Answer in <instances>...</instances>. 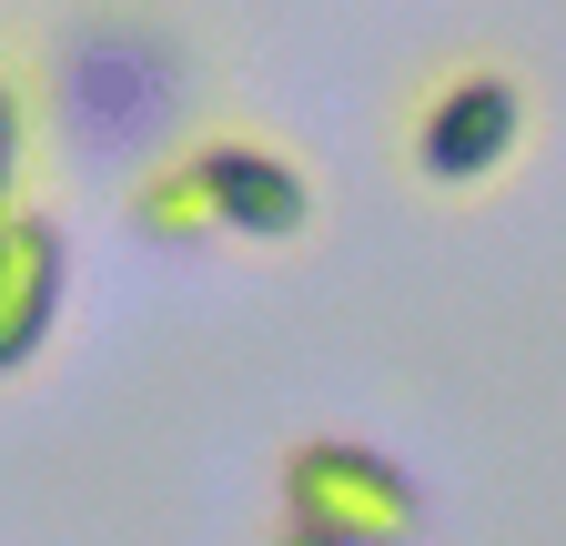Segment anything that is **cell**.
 <instances>
[{
    "label": "cell",
    "instance_id": "obj_1",
    "mask_svg": "<svg viewBox=\"0 0 566 546\" xmlns=\"http://www.w3.org/2000/svg\"><path fill=\"white\" fill-rule=\"evenodd\" d=\"M132 223L153 243H202V233H243V243H294L314 223V182L294 153L223 132V143H192L132 172Z\"/></svg>",
    "mask_w": 566,
    "mask_h": 546
},
{
    "label": "cell",
    "instance_id": "obj_4",
    "mask_svg": "<svg viewBox=\"0 0 566 546\" xmlns=\"http://www.w3.org/2000/svg\"><path fill=\"white\" fill-rule=\"evenodd\" d=\"M82 61H61V102L82 132H112V143H142L163 122V102L182 92V51L153 21H82L71 31Z\"/></svg>",
    "mask_w": 566,
    "mask_h": 546
},
{
    "label": "cell",
    "instance_id": "obj_6",
    "mask_svg": "<svg viewBox=\"0 0 566 546\" xmlns=\"http://www.w3.org/2000/svg\"><path fill=\"white\" fill-rule=\"evenodd\" d=\"M31 132H41V112H31V72H11V61H0V213H21Z\"/></svg>",
    "mask_w": 566,
    "mask_h": 546
},
{
    "label": "cell",
    "instance_id": "obj_7",
    "mask_svg": "<svg viewBox=\"0 0 566 546\" xmlns=\"http://www.w3.org/2000/svg\"><path fill=\"white\" fill-rule=\"evenodd\" d=\"M273 546H344V536H324V526H304V516H273Z\"/></svg>",
    "mask_w": 566,
    "mask_h": 546
},
{
    "label": "cell",
    "instance_id": "obj_2",
    "mask_svg": "<svg viewBox=\"0 0 566 546\" xmlns=\"http://www.w3.org/2000/svg\"><path fill=\"white\" fill-rule=\"evenodd\" d=\"M273 486H283V516H304L344 546H405L424 526V486L365 435H294Z\"/></svg>",
    "mask_w": 566,
    "mask_h": 546
},
{
    "label": "cell",
    "instance_id": "obj_3",
    "mask_svg": "<svg viewBox=\"0 0 566 546\" xmlns=\"http://www.w3.org/2000/svg\"><path fill=\"white\" fill-rule=\"evenodd\" d=\"M516 143H526V82L506 72V61H465V72H446L436 92L415 102L405 162L436 182V192H465L485 172H506Z\"/></svg>",
    "mask_w": 566,
    "mask_h": 546
},
{
    "label": "cell",
    "instance_id": "obj_5",
    "mask_svg": "<svg viewBox=\"0 0 566 546\" xmlns=\"http://www.w3.org/2000/svg\"><path fill=\"white\" fill-rule=\"evenodd\" d=\"M61 284H71V243H61V223L41 213V202L0 213V375H21V365L51 345Z\"/></svg>",
    "mask_w": 566,
    "mask_h": 546
}]
</instances>
